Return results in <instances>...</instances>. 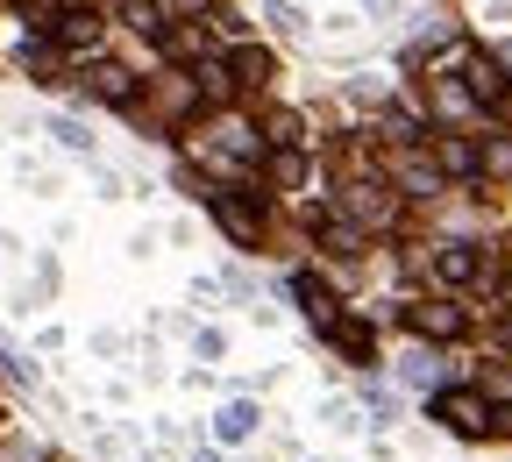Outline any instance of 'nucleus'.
I'll use <instances>...</instances> for the list:
<instances>
[{
	"label": "nucleus",
	"mask_w": 512,
	"mask_h": 462,
	"mask_svg": "<svg viewBox=\"0 0 512 462\" xmlns=\"http://www.w3.org/2000/svg\"><path fill=\"white\" fill-rule=\"evenodd\" d=\"M342 221H356L363 235H370V228H392V221H399L392 185H370V178H363V185H342Z\"/></svg>",
	"instance_id": "nucleus-1"
},
{
	"label": "nucleus",
	"mask_w": 512,
	"mask_h": 462,
	"mask_svg": "<svg viewBox=\"0 0 512 462\" xmlns=\"http://www.w3.org/2000/svg\"><path fill=\"white\" fill-rule=\"evenodd\" d=\"M207 207H214V221H221V228H228L242 249H256V242H264V207H256L249 192H221V185H214V192H207Z\"/></svg>",
	"instance_id": "nucleus-2"
},
{
	"label": "nucleus",
	"mask_w": 512,
	"mask_h": 462,
	"mask_svg": "<svg viewBox=\"0 0 512 462\" xmlns=\"http://www.w3.org/2000/svg\"><path fill=\"white\" fill-rule=\"evenodd\" d=\"M434 420L448 434H491V406H484V391H434Z\"/></svg>",
	"instance_id": "nucleus-3"
},
{
	"label": "nucleus",
	"mask_w": 512,
	"mask_h": 462,
	"mask_svg": "<svg viewBox=\"0 0 512 462\" xmlns=\"http://www.w3.org/2000/svg\"><path fill=\"white\" fill-rule=\"evenodd\" d=\"M43 29H50L57 50H100V29H107V22H100L93 8H57Z\"/></svg>",
	"instance_id": "nucleus-4"
},
{
	"label": "nucleus",
	"mask_w": 512,
	"mask_h": 462,
	"mask_svg": "<svg viewBox=\"0 0 512 462\" xmlns=\"http://www.w3.org/2000/svg\"><path fill=\"white\" fill-rule=\"evenodd\" d=\"M406 320H413V335H427V342H456L470 327V313L448 306V299H420V306H406Z\"/></svg>",
	"instance_id": "nucleus-5"
},
{
	"label": "nucleus",
	"mask_w": 512,
	"mask_h": 462,
	"mask_svg": "<svg viewBox=\"0 0 512 462\" xmlns=\"http://www.w3.org/2000/svg\"><path fill=\"white\" fill-rule=\"evenodd\" d=\"M434 278H441V285H477V278H484L477 242H441V249H434Z\"/></svg>",
	"instance_id": "nucleus-6"
},
{
	"label": "nucleus",
	"mask_w": 512,
	"mask_h": 462,
	"mask_svg": "<svg viewBox=\"0 0 512 462\" xmlns=\"http://www.w3.org/2000/svg\"><path fill=\"white\" fill-rule=\"evenodd\" d=\"M292 299H299V306H306V320H313V327H320V335H328V327H335V320H342V306H335V292H328V285H320V278H313V271H292Z\"/></svg>",
	"instance_id": "nucleus-7"
},
{
	"label": "nucleus",
	"mask_w": 512,
	"mask_h": 462,
	"mask_svg": "<svg viewBox=\"0 0 512 462\" xmlns=\"http://www.w3.org/2000/svg\"><path fill=\"white\" fill-rule=\"evenodd\" d=\"M306 221H313L320 249H335V256H363V228H356V221H342V214H328V207H306Z\"/></svg>",
	"instance_id": "nucleus-8"
},
{
	"label": "nucleus",
	"mask_w": 512,
	"mask_h": 462,
	"mask_svg": "<svg viewBox=\"0 0 512 462\" xmlns=\"http://www.w3.org/2000/svg\"><path fill=\"white\" fill-rule=\"evenodd\" d=\"M86 93L107 100V107H136V72H128V64H93V72H86Z\"/></svg>",
	"instance_id": "nucleus-9"
},
{
	"label": "nucleus",
	"mask_w": 512,
	"mask_h": 462,
	"mask_svg": "<svg viewBox=\"0 0 512 462\" xmlns=\"http://www.w3.org/2000/svg\"><path fill=\"white\" fill-rule=\"evenodd\" d=\"M463 93H470V107H505V72H498V57H470L463 64Z\"/></svg>",
	"instance_id": "nucleus-10"
},
{
	"label": "nucleus",
	"mask_w": 512,
	"mask_h": 462,
	"mask_svg": "<svg viewBox=\"0 0 512 462\" xmlns=\"http://www.w3.org/2000/svg\"><path fill=\"white\" fill-rule=\"evenodd\" d=\"M228 72H235V86H271V79H278V64H271V50H264V43H235Z\"/></svg>",
	"instance_id": "nucleus-11"
},
{
	"label": "nucleus",
	"mask_w": 512,
	"mask_h": 462,
	"mask_svg": "<svg viewBox=\"0 0 512 462\" xmlns=\"http://www.w3.org/2000/svg\"><path fill=\"white\" fill-rule=\"evenodd\" d=\"M434 164H441V178H477V143L470 136H434Z\"/></svg>",
	"instance_id": "nucleus-12"
},
{
	"label": "nucleus",
	"mask_w": 512,
	"mask_h": 462,
	"mask_svg": "<svg viewBox=\"0 0 512 462\" xmlns=\"http://www.w3.org/2000/svg\"><path fill=\"white\" fill-rule=\"evenodd\" d=\"M399 185L413 192V200H434V192H441V164H434V157H413V150H406V157H399Z\"/></svg>",
	"instance_id": "nucleus-13"
},
{
	"label": "nucleus",
	"mask_w": 512,
	"mask_h": 462,
	"mask_svg": "<svg viewBox=\"0 0 512 462\" xmlns=\"http://www.w3.org/2000/svg\"><path fill=\"white\" fill-rule=\"evenodd\" d=\"M192 86H200V100H235V72H228V57H200Z\"/></svg>",
	"instance_id": "nucleus-14"
},
{
	"label": "nucleus",
	"mask_w": 512,
	"mask_h": 462,
	"mask_svg": "<svg viewBox=\"0 0 512 462\" xmlns=\"http://www.w3.org/2000/svg\"><path fill=\"white\" fill-rule=\"evenodd\" d=\"M264 171H271V185H278V192H299V185H306V150H271V157H264Z\"/></svg>",
	"instance_id": "nucleus-15"
},
{
	"label": "nucleus",
	"mask_w": 512,
	"mask_h": 462,
	"mask_svg": "<svg viewBox=\"0 0 512 462\" xmlns=\"http://www.w3.org/2000/svg\"><path fill=\"white\" fill-rule=\"evenodd\" d=\"M328 342H335V349H342L349 363H370V349H377L363 320H335V327H328Z\"/></svg>",
	"instance_id": "nucleus-16"
},
{
	"label": "nucleus",
	"mask_w": 512,
	"mask_h": 462,
	"mask_svg": "<svg viewBox=\"0 0 512 462\" xmlns=\"http://www.w3.org/2000/svg\"><path fill=\"white\" fill-rule=\"evenodd\" d=\"M256 136H264L271 150H299V114H292V107H271V114H264V128H256Z\"/></svg>",
	"instance_id": "nucleus-17"
},
{
	"label": "nucleus",
	"mask_w": 512,
	"mask_h": 462,
	"mask_svg": "<svg viewBox=\"0 0 512 462\" xmlns=\"http://www.w3.org/2000/svg\"><path fill=\"white\" fill-rule=\"evenodd\" d=\"M214 434H221V441H249V434H256V406H249V399L221 406V413H214Z\"/></svg>",
	"instance_id": "nucleus-18"
},
{
	"label": "nucleus",
	"mask_w": 512,
	"mask_h": 462,
	"mask_svg": "<svg viewBox=\"0 0 512 462\" xmlns=\"http://www.w3.org/2000/svg\"><path fill=\"white\" fill-rule=\"evenodd\" d=\"M121 22H128V29H143V36H164L171 15H164V0H121Z\"/></svg>",
	"instance_id": "nucleus-19"
},
{
	"label": "nucleus",
	"mask_w": 512,
	"mask_h": 462,
	"mask_svg": "<svg viewBox=\"0 0 512 462\" xmlns=\"http://www.w3.org/2000/svg\"><path fill=\"white\" fill-rule=\"evenodd\" d=\"M157 107H164V114H192V107H200V86H192V79H178V72H171V79L157 86Z\"/></svg>",
	"instance_id": "nucleus-20"
},
{
	"label": "nucleus",
	"mask_w": 512,
	"mask_h": 462,
	"mask_svg": "<svg viewBox=\"0 0 512 462\" xmlns=\"http://www.w3.org/2000/svg\"><path fill=\"white\" fill-rule=\"evenodd\" d=\"M477 178H512V143H505V136L477 143Z\"/></svg>",
	"instance_id": "nucleus-21"
},
{
	"label": "nucleus",
	"mask_w": 512,
	"mask_h": 462,
	"mask_svg": "<svg viewBox=\"0 0 512 462\" xmlns=\"http://www.w3.org/2000/svg\"><path fill=\"white\" fill-rule=\"evenodd\" d=\"M22 72H36V79H57V43L29 36V43H22Z\"/></svg>",
	"instance_id": "nucleus-22"
},
{
	"label": "nucleus",
	"mask_w": 512,
	"mask_h": 462,
	"mask_svg": "<svg viewBox=\"0 0 512 462\" xmlns=\"http://www.w3.org/2000/svg\"><path fill=\"white\" fill-rule=\"evenodd\" d=\"M157 43H164V57H200V50H207V36H200V29H164Z\"/></svg>",
	"instance_id": "nucleus-23"
},
{
	"label": "nucleus",
	"mask_w": 512,
	"mask_h": 462,
	"mask_svg": "<svg viewBox=\"0 0 512 462\" xmlns=\"http://www.w3.org/2000/svg\"><path fill=\"white\" fill-rule=\"evenodd\" d=\"M434 107H441V114H463L470 93H463V86H448V79H434Z\"/></svg>",
	"instance_id": "nucleus-24"
},
{
	"label": "nucleus",
	"mask_w": 512,
	"mask_h": 462,
	"mask_svg": "<svg viewBox=\"0 0 512 462\" xmlns=\"http://www.w3.org/2000/svg\"><path fill=\"white\" fill-rule=\"evenodd\" d=\"M50 136H57V143H72V150H93V136H86L79 121H50Z\"/></svg>",
	"instance_id": "nucleus-25"
},
{
	"label": "nucleus",
	"mask_w": 512,
	"mask_h": 462,
	"mask_svg": "<svg viewBox=\"0 0 512 462\" xmlns=\"http://www.w3.org/2000/svg\"><path fill=\"white\" fill-rule=\"evenodd\" d=\"M271 29H285V36H299V8H285V0H271Z\"/></svg>",
	"instance_id": "nucleus-26"
},
{
	"label": "nucleus",
	"mask_w": 512,
	"mask_h": 462,
	"mask_svg": "<svg viewBox=\"0 0 512 462\" xmlns=\"http://www.w3.org/2000/svg\"><path fill=\"white\" fill-rule=\"evenodd\" d=\"M491 434H505V441H512V406H491Z\"/></svg>",
	"instance_id": "nucleus-27"
},
{
	"label": "nucleus",
	"mask_w": 512,
	"mask_h": 462,
	"mask_svg": "<svg viewBox=\"0 0 512 462\" xmlns=\"http://www.w3.org/2000/svg\"><path fill=\"white\" fill-rule=\"evenodd\" d=\"M171 8H178V15H207V0H171Z\"/></svg>",
	"instance_id": "nucleus-28"
},
{
	"label": "nucleus",
	"mask_w": 512,
	"mask_h": 462,
	"mask_svg": "<svg viewBox=\"0 0 512 462\" xmlns=\"http://www.w3.org/2000/svg\"><path fill=\"white\" fill-rule=\"evenodd\" d=\"M200 462H221V455H200Z\"/></svg>",
	"instance_id": "nucleus-29"
}]
</instances>
